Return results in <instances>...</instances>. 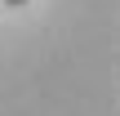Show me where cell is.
Wrapping results in <instances>:
<instances>
[{
    "label": "cell",
    "instance_id": "1",
    "mask_svg": "<svg viewBox=\"0 0 120 116\" xmlns=\"http://www.w3.org/2000/svg\"><path fill=\"white\" fill-rule=\"evenodd\" d=\"M4 4H27V0H4Z\"/></svg>",
    "mask_w": 120,
    "mask_h": 116
}]
</instances>
